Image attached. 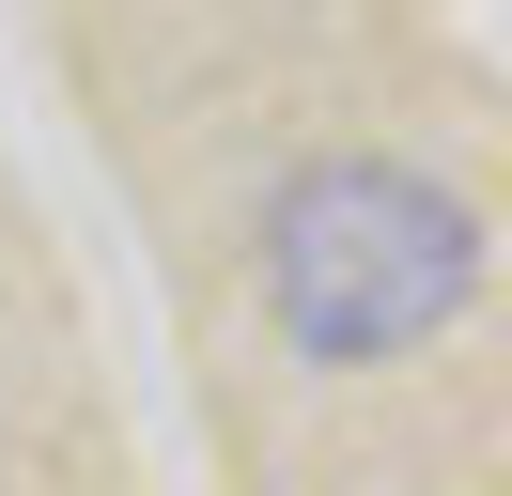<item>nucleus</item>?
Segmentation results:
<instances>
[{
    "label": "nucleus",
    "instance_id": "nucleus-1",
    "mask_svg": "<svg viewBox=\"0 0 512 496\" xmlns=\"http://www.w3.org/2000/svg\"><path fill=\"white\" fill-rule=\"evenodd\" d=\"M264 310L326 372L404 357V341L481 310V217L450 186L388 171V155H326V171H295L264 202Z\"/></svg>",
    "mask_w": 512,
    "mask_h": 496
}]
</instances>
